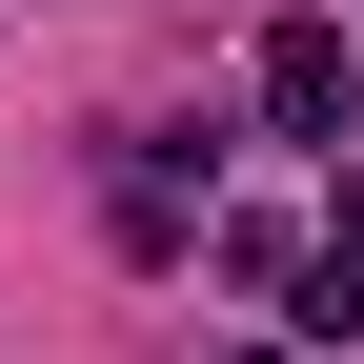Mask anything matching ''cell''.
Here are the masks:
<instances>
[{"label":"cell","instance_id":"obj_1","mask_svg":"<svg viewBox=\"0 0 364 364\" xmlns=\"http://www.w3.org/2000/svg\"><path fill=\"white\" fill-rule=\"evenodd\" d=\"M344 102H364V41L344 21H284L263 41V122H284V142H344Z\"/></svg>","mask_w":364,"mask_h":364},{"label":"cell","instance_id":"obj_2","mask_svg":"<svg viewBox=\"0 0 364 364\" xmlns=\"http://www.w3.org/2000/svg\"><path fill=\"white\" fill-rule=\"evenodd\" d=\"M344 263H364V182H344Z\"/></svg>","mask_w":364,"mask_h":364},{"label":"cell","instance_id":"obj_3","mask_svg":"<svg viewBox=\"0 0 364 364\" xmlns=\"http://www.w3.org/2000/svg\"><path fill=\"white\" fill-rule=\"evenodd\" d=\"M243 364H304V344H243Z\"/></svg>","mask_w":364,"mask_h":364}]
</instances>
